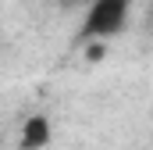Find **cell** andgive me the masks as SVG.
<instances>
[{
	"label": "cell",
	"instance_id": "cell-1",
	"mask_svg": "<svg viewBox=\"0 0 153 150\" xmlns=\"http://www.w3.org/2000/svg\"><path fill=\"white\" fill-rule=\"evenodd\" d=\"M128 11H132V0H93L82 25H78L75 43L85 46V43H107L111 36L125 32L128 25Z\"/></svg>",
	"mask_w": 153,
	"mask_h": 150
},
{
	"label": "cell",
	"instance_id": "cell-2",
	"mask_svg": "<svg viewBox=\"0 0 153 150\" xmlns=\"http://www.w3.org/2000/svg\"><path fill=\"white\" fill-rule=\"evenodd\" d=\"M53 140V125L46 114H29L22 132H18V150H43Z\"/></svg>",
	"mask_w": 153,
	"mask_h": 150
},
{
	"label": "cell",
	"instance_id": "cell-3",
	"mask_svg": "<svg viewBox=\"0 0 153 150\" xmlns=\"http://www.w3.org/2000/svg\"><path fill=\"white\" fill-rule=\"evenodd\" d=\"M82 50H85V61H89V64H96V61L107 57V43H85Z\"/></svg>",
	"mask_w": 153,
	"mask_h": 150
},
{
	"label": "cell",
	"instance_id": "cell-4",
	"mask_svg": "<svg viewBox=\"0 0 153 150\" xmlns=\"http://www.w3.org/2000/svg\"><path fill=\"white\" fill-rule=\"evenodd\" d=\"M57 4H61V7H71V4H78V0H57Z\"/></svg>",
	"mask_w": 153,
	"mask_h": 150
}]
</instances>
